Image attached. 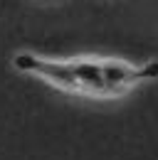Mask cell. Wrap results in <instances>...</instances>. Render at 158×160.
I'll return each mask as SVG.
<instances>
[{
	"label": "cell",
	"mask_w": 158,
	"mask_h": 160,
	"mask_svg": "<svg viewBox=\"0 0 158 160\" xmlns=\"http://www.w3.org/2000/svg\"><path fill=\"white\" fill-rule=\"evenodd\" d=\"M99 72L104 81V94L106 96H121L129 89H134L136 84L158 79V62L148 64H126L118 59H99Z\"/></svg>",
	"instance_id": "2"
},
{
	"label": "cell",
	"mask_w": 158,
	"mask_h": 160,
	"mask_svg": "<svg viewBox=\"0 0 158 160\" xmlns=\"http://www.w3.org/2000/svg\"><path fill=\"white\" fill-rule=\"evenodd\" d=\"M69 62H72V67H74V74H77L79 86H82V94H84V96H101V99H106L101 72H99V59L77 57V59H69Z\"/></svg>",
	"instance_id": "3"
},
{
	"label": "cell",
	"mask_w": 158,
	"mask_h": 160,
	"mask_svg": "<svg viewBox=\"0 0 158 160\" xmlns=\"http://www.w3.org/2000/svg\"><path fill=\"white\" fill-rule=\"evenodd\" d=\"M13 67L18 72L25 74H32L40 77L42 81L57 86L59 91H67V94H82V86L79 79L74 74V67L72 62H62V59H47V57H40V54H30V52H20L13 57Z\"/></svg>",
	"instance_id": "1"
}]
</instances>
